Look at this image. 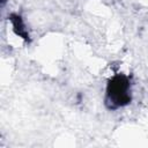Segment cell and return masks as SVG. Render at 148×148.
Instances as JSON below:
<instances>
[{
    "instance_id": "obj_2",
    "label": "cell",
    "mask_w": 148,
    "mask_h": 148,
    "mask_svg": "<svg viewBox=\"0 0 148 148\" xmlns=\"http://www.w3.org/2000/svg\"><path fill=\"white\" fill-rule=\"evenodd\" d=\"M8 18H9V21L13 24L14 32L17 36L22 37L25 42H30V37H29V34H28V31L25 29V25H24L23 21H22V17L18 14H10Z\"/></svg>"
},
{
    "instance_id": "obj_1",
    "label": "cell",
    "mask_w": 148,
    "mask_h": 148,
    "mask_svg": "<svg viewBox=\"0 0 148 148\" xmlns=\"http://www.w3.org/2000/svg\"><path fill=\"white\" fill-rule=\"evenodd\" d=\"M131 96V80L125 74H116L109 79L106 84L105 105L109 110H116L118 108L130 104Z\"/></svg>"
}]
</instances>
